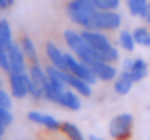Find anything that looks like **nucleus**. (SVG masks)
Wrapping results in <instances>:
<instances>
[{
	"instance_id": "1",
	"label": "nucleus",
	"mask_w": 150,
	"mask_h": 140,
	"mask_svg": "<svg viewBox=\"0 0 150 140\" xmlns=\"http://www.w3.org/2000/svg\"><path fill=\"white\" fill-rule=\"evenodd\" d=\"M96 11L98 9L93 5V0H70L65 5L67 16L75 25H79L80 28H86V30L91 26V21H93Z\"/></svg>"
},
{
	"instance_id": "2",
	"label": "nucleus",
	"mask_w": 150,
	"mask_h": 140,
	"mask_svg": "<svg viewBox=\"0 0 150 140\" xmlns=\"http://www.w3.org/2000/svg\"><path fill=\"white\" fill-rule=\"evenodd\" d=\"M133 124H134V117L129 112H122V114L115 116L110 121L108 135L113 140H131V137H133Z\"/></svg>"
},
{
	"instance_id": "3",
	"label": "nucleus",
	"mask_w": 150,
	"mask_h": 140,
	"mask_svg": "<svg viewBox=\"0 0 150 140\" xmlns=\"http://www.w3.org/2000/svg\"><path fill=\"white\" fill-rule=\"evenodd\" d=\"M122 16L117 11H96L91 26L87 30H100V32H113L120 28Z\"/></svg>"
},
{
	"instance_id": "4",
	"label": "nucleus",
	"mask_w": 150,
	"mask_h": 140,
	"mask_svg": "<svg viewBox=\"0 0 150 140\" xmlns=\"http://www.w3.org/2000/svg\"><path fill=\"white\" fill-rule=\"evenodd\" d=\"M30 84H32V79L26 70L9 74V89H11L12 98H18V100L26 98L30 95Z\"/></svg>"
},
{
	"instance_id": "5",
	"label": "nucleus",
	"mask_w": 150,
	"mask_h": 140,
	"mask_svg": "<svg viewBox=\"0 0 150 140\" xmlns=\"http://www.w3.org/2000/svg\"><path fill=\"white\" fill-rule=\"evenodd\" d=\"M65 63H67V70L75 75V77H79V79H82V81H86L87 84H96V75L93 74V70L89 69V65H86V63H82L77 56H75L74 53H65Z\"/></svg>"
},
{
	"instance_id": "6",
	"label": "nucleus",
	"mask_w": 150,
	"mask_h": 140,
	"mask_svg": "<svg viewBox=\"0 0 150 140\" xmlns=\"http://www.w3.org/2000/svg\"><path fill=\"white\" fill-rule=\"evenodd\" d=\"M80 37H82L91 47H94V49L100 51V53H103V51H107V49L112 47L110 39L105 34H101L100 30H86V28H84V30L80 32Z\"/></svg>"
},
{
	"instance_id": "7",
	"label": "nucleus",
	"mask_w": 150,
	"mask_h": 140,
	"mask_svg": "<svg viewBox=\"0 0 150 140\" xmlns=\"http://www.w3.org/2000/svg\"><path fill=\"white\" fill-rule=\"evenodd\" d=\"M9 53V63H11V72H25L28 69V61L23 54V49L18 42H11V46L7 47Z\"/></svg>"
},
{
	"instance_id": "8",
	"label": "nucleus",
	"mask_w": 150,
	"mask_h": 140,
	"mask_svg": "<svg viewBox=\"0 0 150 140\" xmlns=\"http://www.w3.org/2000/svg\"><path fill=\"white\" fill-rule=\"evenodd\" d=\"M28 121L33 123V124H37V126H44V128L49 130V131H59V130H61V121H58V119L52 117V116L40 114L37 110L28 112Z\"/></svg>"
},
{
	"instance_id": "9",
	"label": "nucleus",
	"mask_w": 150,
	"mask_h": 140,
	"mask_svg": "<svg viewBox=\"0 0 150 140\" xmlns=\"http://www.w3.org/2000/svg\"><path fill=\"white\" fill-rule=\"evenodd\" d=\"M89 69L93 70L98 81H103V82H110L117 77V69L113 67V63H108V61H96L89 65Z\"/></svg>"
},
{
	"instance_id": "10",
	"label": "nucleus",
	"mask_w": 150,
	"mask_h": 140,
	"mask_svg": "<svg viewBox=\"0 0 150 140\" xmlns=\"http://www.w3.org/2000/svg\"><path fill=\"white\" fill-rule=\"evenodd\" d=\"M45 56L49 58L51 65H54V67H58V69L68 72V70H67V63H65V53H63L52 40H47V42H45Z\"/></svg>"
},
{
	"instance_id": "11",
	"label": "nucleus",
	"mask_w": 150,
	"mask_h": 140,
	"mask_svg": "<svg viewBox=\"0 0 150 140\" xmlns=\"http://www.w3.org/2000/svg\"><path fill=\"white\" fill-rule=\"evenodd\" d=\"M58 105H61L63 109H67V110H79L80 107H82V102H80V95L72 89V88H67L63 93H61V96H59V100H58Z\"/></svg>"
},
{
	"instance_id": "12",
	"label": "nucleus",
	"mask_w": 150,
	"mask_h": 140,
	"mask_svg": "<svg viewBox=\"0 0 150 140\" xmlns=\"http://www.w3.org/2000/svg\"><path fill=\"white\" fill-rule=\"evenodd\" d=\"M133 84H134V81H133L131 74H129L127 70H120V72L117 74V77L113 79V91H115L117 95L124 96V95H127V93L131 91Z\"/></svg>"
},
{
	"instance_id": "13",
	"label": "nucleus",
	"mask_w": 150,
	"mask_h": 140,
	"mask_svg": "<svg viewBox=\"0 0 150 140\" xmlns=\"http://www.w3.org/2000/svg\"><path fill=\"white\" fill-rule=\"evenodd\" d=\"M65 84H67L68 88L75 89V91H77L80 96H84V98H89V96L93 95L91 84H87L86 81H82V79H79V77L72 75L70 72H67V74H65Z\"/></svg>"
},
{
	"instance_id": "14",
	"label": "nucleus",
	"mask_w": 150,
	"mask_h": 140,
	"mask_svg": "<svg viewBox=\"0 0 150 140\" xmlns=\"http://www.w3.org/2000/svg\"><path fill=\"white\" fill-rule=\"evenodd\" d=\"M19 46L23 49V54L28 61V65H33V63H40L38 61V53H37V47L33 44V40L28 37V35H23L21 40H19Z\"/></svg>"
},
{
	"instance_id": "15",
	"label": "nucleus",
	"mask_w": 150,
	"mask_h": 140,
	"mask_svg": "<svg viewBox=\"0 0 150 140\" xmlns=\"http://www.w3.org/2000/svg\"><path fill=\"white\" fill-rule=\"evenodd\" d=\"M129 74H131V77H133L134 82L143 81V79L147 77V74H149V65H147V61H145L143 58H134V60H133V65H131V69H129Z\"/></svg>"
},
{
	"instance_id": "16",
	"label": "nucleus",
	"mask_w": 150,
	"mask_h": 140,
	"mask_svg": "<svg viewBox=\"0 0 150 140\" xmlns=\"http://www.w3.org/2000/svg\"><path fill=\"white\" fill-rule=\"evenodd\" d=\"M59 131H61L68 140H86L84 135H82V131L79 130V126H75L74 123H68V121L61 123V130H59Z\"/></svg>"
},
{
	"instance_id": "17",
	"label": "nucleus",
	"mask_w": 150,
	"mask_h": 140,
	"mask_svg": "<svg viewBox=\"0 0 150 140\" xmlns=\"http://www.w3.org/2000/svg\"><path fill=\"white\" fill-rule=\"evenodd\" d=\"M133 39L138 46H143V47H150V30L145 26H136L133 30Z\"/></svg>"
},
{
	"instance_id": "18",
	"label": "nucleus",
	"mask_w": 150,
	"mask_h": 140,
	"mask_svg": "<svg viewBox=\"0 0 150 140\" xmlns=\"http://www.w3.org/2000/svg\"><path fill=\"white\" fill-rule=\"evenodd\" d=\"M12 42V30L7 19H0V46H4L5 49L11 46Z\"/></svg>"
},
{
	"instance_id": "19",
	"label": "nucleus",
	"mask_w": 150,
	"mask_h": 140,
	"mask_svg": "<svg viewBox=\"0 0 150 140\" xmlns=\"http://www.w3.org/2000/svg\"><path fill=\"white\" fill-rule=\"evenodd\" d=\"M119 46H120L124 51L133 53V51H134V46H136V42H134V39H133V32L120 30V34H119Z\"/></svg>"
},
{
	"instance_id": "20",
	"label": "nucleus",
	"mask_w": 150,
	"mask_h": 140,
	"mask_svg": "<svg viewBox=\"0 0 150 140\" xmlns=\"http://www.w3.org/2000/svg\"><path fill=\"white\" fill-rule=\"evenodd\" d=\"M61 93H63V91H58V89L51 84L49 77H45V81H44V98H45V100H49V102L58 104V100H59Z\"/></svg>"
},
{
	"instance_id": "21",
	"label": "nucleus",
	"mask_w": 150,
	"mask_h": 140,
	"mask_svg": "<svg viewBox=\"0 0 150 140\" xmlns=\"http://www.w3.org/2000/svg\"><path fill=\"white\" fill-rule=\"evenodd\" d=\"M147 4H149V0H127V9H129L131 16H142Z\"/></svg>"
},
{
	"instance_id": "22",
	"label": "nucleus",
	"mask_w": 150,
	"mask_h": 140,
	"mask_svg": "<svg viewBox=\"0 0 150 140\" xmlns=\"http://www.w3.org/2000/svg\"><path fill=\"white\" fill-rule=\"evenodd\" d=\"M93 5L98 11H115L120 5V0H93Z\"/></svg>"
},
{
	"instance_id": "23",
	"label": "nucleus",
	"mask_w": 150,
	"mask_h": 140,
	"mask_svg": "<svg viewBox=\"0 0 150 140\" xmlns=\"http://www.w3.org/2000/svg\"><path fill=\"white\" fill-rule=\"evenodd\" d=\"M0 70L5 74H11V63H9V53L4 46H0Z\"/></svg>"
},
{
	"instance_id": "24",
	"label": "nucleus",
	"mask_w": 150,
	"mask_h": 140,
	"mask_svg": "<svg viewBox=\"0 0 150 140\" xmlns=\"http://www.w3.org/2000/svg\"><path fill=\"white\" fill-rule=\"evenodd\" d=\"M101 54H103V61H108V63H115V61L119 60V51H117V47H113V46L110 49L103 51Z\"/></svg>"
},
{
	"instance_id": "25",
	"label": "nucleus",
	"mask_w": 150,
	"mask_h": 140,
	"mask_svg": "<svg viewBox=\"0 0 150 140\" xmlns=\"http://www.w3.org/2000/svg\"><path fill=\"white\" fill-rule=\"evenodd\" d=\"M12 121H14V117H12V112H11V109L0 107V123H4L5 126H9Z\"/></svg>"
},
{
	"instance_id": "26",
	"label": "nucleus",
	"mask_w": 150,
	"mask_h": 140,
	"mask_svg": "<svg viewBox=\"0 0 150 140\" xmlns=\"http://www.w3.org/2000/svg\"><path fill=\"white\" fill-rule=\"evenodd\" d=\"M0 107H5V109L12 107V98H11V95L4 88H0Z\"/></svg>"
},
{
	"instance_id": "27",
	"label": "nucleus",
	"mask_w": 150,
	"mask_h": 140,
	"mask_svg": "<svg viewBox=\"0 0 150 140\" xmlns=\"http://www.w3.org/2000/svg\"><path fill=\"white\" fill-rule=\"evenodd\" d=\"M142 19H143V23L145 25H150V0H149V4H147V7H145V11L142 12V16H140Z\"/></svg>"
},
{
	"instance_id": "28",
	"label": "nucleus",
	"mask_w": 150,
	"mask_h": 140,
	"mask_svg": "<svg viewBox=\"0 0 150 140\" xmlns=\"http://www.w3.org/2000/svg\"><path fill=\"white\" fill-rule=\"evenodd\" d=\"M14 5V0H0V11H7Z\"/></svg>"
},
{
	"instance_id": "29",
	"label": "nucleus",
	"mask_w": 150,
	"mask_h": 140,
	"mask_svg": "<svg viewBox=\"0 0 150 140\" xmlns=\"http://www.w3.org/2000/svg\"><path fill=\"white\" fill-rule=\"evenodd\" d=\"M131 65H133V60H131V58H126V60L122 61V70H127V72H129Z\"/></svg>"
},
{
	"instance_id": "30",
	"label": "nucleus",
	"mask_w": 150,
	"mask_h": 140,
	"mask_svg": "<svg viewBox=\"0 0 150 140\" xmlns=\"http://www.w3.org/2000/svg\"><path fill=\"white\" fill-rule=\"evenodd\" d=\"M87 140H103V139H98V137H94V135H89V139Z\"/></svg>"
},
{
	"instance_id": "31",
	"label": "nucleus",
	"mask_w": 150,
	"mask_h": 140,
	"mask_svg": "<svg viewBox=\"0 0 150 140\" xmlns=\"http://www.w3.org/2000/svg\"><path fill=\"white\" fill-rule=\"evenodd\" d=\"M0 88H2V79H0Z\"/></svg>"
},
{
	"instance_id": "32",
	"label": "nucleus",
	"mask_w": 150,
	"mask_h": 140,
	"mask_svg": "<svg viewBox=\"0 0 150 140\" xmlns=\"http://www.w3.org/2000/svg\"><path fill=\"white\" fill-rule=\"evenodd\" d=\"M149 140H150V139H149Z\"/></svg>"
}]
</instances>
